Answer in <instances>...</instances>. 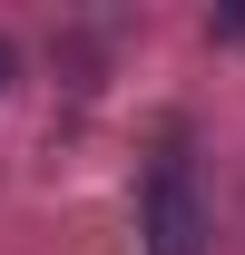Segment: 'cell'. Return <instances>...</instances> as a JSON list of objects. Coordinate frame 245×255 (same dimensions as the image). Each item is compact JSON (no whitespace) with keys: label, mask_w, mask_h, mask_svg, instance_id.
Masks as SVG:
<instances>
[{"label":"cell","mask_w":245,"mask_h":255,"mask_svg":"<svg viewBox=\"0 0 245 255\" xmlns=\"http://www.w3.org/2000/svg\"><path fill=\"white\" fill-rule=\"evenodd\" d=\"M137 236H147V255H206V206H196V187H186V157H157L147 167Z\"/></svg>","instance_id":"cell-1"},{"label":"cell","mask_w":245,"mask_h":255,"mask_svg":"<svg viewBox=\"0 0 245 255\" xmlns=\"http://www.w3.org/2000/svg\"><path fill=\"white\" fill-rule=\"evenodd\" d=\"M10 79H20V59H10V39H0V89H10Z\"/></svg>","instance_id":"cell-3"},{"label":"cell","mask_w":245,"mask_h":255,"mask_svg":"<svg viewBox=\"0 0 245 255\" xmlns=\"http://www.w3.org/2000/svg\"><path fill=\"white\" fill-rule=\"evenodd\" d=\"M216 39H245V10H216Z\"/></svg>","instance_id":"cell-2"}]
</instances>
